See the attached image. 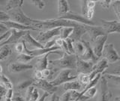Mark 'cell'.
I'll return each mask as SVG.
<instances>
[{
	"instance_id": "cell-51",
	"label": "cell",
	"mask_w": 120,
	"mask_h": 101,
	"mask_svg": "<svg viewBox=\"0 0 120 101\" xmlns=\"http://www.w3.org/2000/svg\"><path fill=\"white\" fill-rule=\"evenodd\" d=\"M2 67L0 65V75H2Z\"/></svg>"
},
{
	"instance_id": "cell-19",
	"label": "cell",
	"mask_w": 120,
	"mask_h": 101,
	"mask_svg": "<svg viewBox=\"0 0 120 101\" xmlns=\"http://www.w3.org/2000/svg\"><path fill=\"white\" fill-rule=\"evenodd\" d=\"M22 41H24L26 47L32 48H34V50L35 49H42V48H44V44H41L40 42H38L35 39H34L32 36V35L30 34L29 31H28L27 32H26V34L22 37Z\"/></svg>"
},
{
	"instance_id": "cell-21",
	"label": "cell",
	"mask_w": 120,
	"mask_h": 101,
	"mask_svg": "<svg viewBox=\"0 0 120 101\" xmlns=\"http://www.w3.org/2000/svg\"><path fill=\"white\" fill-rule=\"evenodd\" d=\"M2 24L5 25L9 30L10 29H16V30H20V31H29V29H32V30H35V31L38 30V29L35 28L34 27H27V26L22 25L18 23H15V22L11 20L3 22Z\"/></svg>"
},
{
	"instance_id": "cell-43",
	"label": "cell",
	"mask_w": 120,
	"mask_h": 101,
	"mask_svg": "<svg viewBox=\"0 0 120 101\" xmlns=\"http://www.w3.org/2000/svg\"><path fill=\"white\" fill-rule=\"evenodd\" d=\"M44 48H52V47L56 46V38L48 41L47 42L45 43V44H44Z\"/></svg>"
},
{
	"instance_id": "cell-16",
	"label": "cell",
	"mask_w": 120,
	"mask_h": 101,
	"mask_svg": "<svg viewBox=\"0 0 120 101\" xmlns=\"http://www.w3.org/2000/svg\"><path fill=\"white\" fill-rule=\"evenodd\" d=\"M86 33H88L91 42H93L98 37L102 36H106L104 29L99 27V26H87L86 25Z\"/></svg>"
},
{
	"instance_id": "cell-53",
	"label": "cell",
	"mask_w": 120,
	"mask_h": 101,
	"mask_svg": "<svg viewBox=\"0 0 120 101\" xmlns=\"http://www.w3.org/2000/svg\"><path fill=\"white\" fill-rule=\"evenodd\" d=\"M1 9H2V7H1V6H0V11H1Z\"/></svg>"
},
{
	"instance_id": "cell-45",
	"label": "cell",
	"mask_w": 120,
	"mask_h": 101,
	"mask_svg": "<svg viewBox=\"0 0 120 101\" xmlns=\"http://www.w3.org/2000/svg\"><path fill=\"white\" fill-rule=\"evenodd\" d=\"M9 29H8L5 25L3 24L0 23V36H2V35H4L5 33H6Z\"/></svg>"
},
{
	"instance_id": "cell-42",
	"label": "cell",
	"mask_w": 120,
	"mask_h": 101,
	"mask_svg": "<svg viewBox=\"0 0 120 101\" xmlns=\"http://www.w3.org/2000/svg\"><path fill=\"white\" fill-rule=\"evenodd\" d=\"M104 73L107 74H112V75H116V76H120V66H116L113 69H111L110 71H106L104 72Z\"/></svg>"
},
{
	"instance_id": "cell-12",
	"label": "cell",
	"mask_w": 120,
	"mask_h": 101,
	"mask_svg": "<svg viewBox=\"0 0 120 101\" xmlns=\"http://www.w3.org/2000/svg\"><path fill=\"white\" fill-rule=\"evenodd\" d=\"M32 86L36 88H40L41 90H43L44 92H47L49 94L51 95L55 93L56 91L58 90L57 87H55V86L52 85L50 81L45 79H41V80L35 79V82H34Z\"/></svg>"
},
{
	"instance_id": "cell-24",
	"label": "cell",
	"mask_w": 120,
	"mask_h": 101,
	"mask_svg": "<svg viewBox=\"0 0 120 101\" xmlns=\"http://www.w3.org/2000/svg\"><path fill=\"white\" fill-rule=\"evenodd\" d=\"M71 12L70 5L67 0H59L58 1V14L59 17L64 15Z\"/></svg>"
},
{
	"instance_id": "cell-34",
	"label": "cell",
	"mask_w": 120,
	"mask_h": 101,
	"mask_svg": "<svg viewBox=\"0 0 120 101\" xmlns=\"http://www.w3.org/2000/svg\"><path fill=\"white\" fill-rule=\"evenodd\" d=\"M112 8L113 10V12L117 17L119 20H120V0H116V1H112L111 3Z\"/></svg>"
},
{
	"instance_id": "cell-2",
	"label": "cell",
	"mask_w": 120,
	"mask_h": 101,
	"mask_svg": "<svg viewBox=\"0 0 120 101\" xmlns=\"http://www.w3.org/2000/svg\"><path fill=\"white\" fill-rule=\"evenodd\" d=\"M8 14L10 17V20L24 26H27V27H33L34 24L40 22V20L32 19V18L26 15L22 9V7L9 11L8 12Z\"/></svg>"
},
{
	"instance_id": "cell-37",
	"label": "cell",
	"mask_w": 120,
	"mask_h": 101,
	"mask_svg": "<svg viewBox=\"0 0 120 101\" xmlns=\"http://www.w3.org/2000/svg\"><path fill=\"white\" fill-rule=\"evenodd\" d=\"M23 47H24V42L22 40L21 42H17L15 44V51L19 54L23 53Z\"/></svg>"
},
{
	"instance_id": "cell-44",
	"label": "cell",
	"mask_w": 120,
	"mask_h": 101,
	"mask_svg": "<svg viewBox=\"0 0 120 101\" xmlns=\"http://www.w3.org/2000/svg\"><path fill=\"white\" fill-rule=\"evenodd\" d=\"M7 91L8 90L4 87V86H2L1 84H0V101H1L3 97L5 96Z\"/></svg>"
},
{
	"instance_id": "cell-4",
	"label": "cell",
	"mask_w": 120,
	"mask_h": 101,
	"mask_svg": "<svg viewBox=\"0 0 120 101\" xmlns=\"http://www.w3.org/2000/svg\"><path fill=\"white\" fill-rule=\"evenodd\" d=\"M102 56L104 59L110 63H116L120 60V56L114 48V44L112 43H109L107 44H105L102 51Z\"/></svg>"
},
{
	"instance_id": "cell-22",
	"label": "cell",
	"mask_w": 120,
	"mask_h": 101,
	"mask_svg": "<svg viewBox=\"0 0 120 101\" xmlns=\"http://www.w3.org/2000/svg\"><path fill=\"white\" fill-rule=\"evenodd\" d=\"M63 90L65 91H79L81 89H82V85L79 82L77 79L66 82V83L63 84Z\"/></svg>"
},
{
	"instance_id": "cell-32",
	"label": "cell",
	"mask_w": 120,
	"mask_h": 101,
	"mask_svg": "<svg viewBox=\"0 0 120 101\" xmlns=\"http://www.w3.org/2000/svg\"><path fill=\"white\" fill-rule=\"evenodd\" d=\"M103 76L106 78L107 81H110L116 85H120V76H116V75L107 74V73H104Z\"/></svg>"
},
{
	"instance_id": "cell-54",
	"label": "cell",
	"mask_w": 120,
	"mask_h": 101,
	"mask_svg": "<svg viewBox=\"0 0 120 101\" xmlns=\"http://www.w3.org/2000/svg\"><path fill=\"white\" fill-rule=\"evenodd\" d=\"M119 22H120V20H119Z\"/></svg>"
},
{
	"instance_id": "cell-13",
	"label": "cell",
	"mask_w": 120,
	"mask_h": 101,
	"mask_svg": "<svg viewBox=\"0 0 120 101\" xmlns=\"http://www.w3.org/2000/svg\"><path fill=\"white\" fill-rule=\"evenodd\" d=\"M107 40V36H99L92 42V51L97 57L100 58L102 56V51Z\"/></svg>"
},
{
	"instance_id": "cell-46",
	"label": "cell",
	"mask_w": 120,
	"mask_h": 101,
	"mask_svg": "<svg viewBox=\"0 0 120 101\" xmlns=\"http://www.w3.org/2000/svg\"><path fill=\"white\" fill-rule=\"evenodd\" d=\"M35 80L44 79L43 76H42V73H41V70H35Z\"/></svg>"
},
{
	"instance_id": "cell-31",
	"label": "cell",
	"mask_w": 120,
	"mask_h": 101,
	"mask_svg": "<svg viewBox=\"0 0 120 101\" xmlns=\"http://www.w3.org/2000/svg\"><path fill=\"white\" fill-rule=\"evenodd\" d=\"M73 27H62L60 31L59 37L63 40H65L69 38V36L73 32Z\"/></svg>"
},
{
	"instance_id": "cell-40",
	"label": "cell",
	"mask_w": 120,
	"mask_h": 101,
	"mask_svg": "<svg viewBox=\"0 0 120 101\" xmlns=\"http://www.w3.org/2000/svg\"><path fill=\"white\" fill-rule=\"evenodd\" d=\"M8 20H10V17L8 13L3 12V11H0V23H3V22Z\"/></svg>"
},
{
	"instance_id": "cell-8",
	"label": "cell",
	"mask_w": 120,
	"mask_h": 101,
	"mask_svg": "<svg viewBox=\"0 0 120 101\" xmlns=\"http://www.w3.org/2000/svg\"><path fill=\"white\" fill-rule=\"evenodd\" d=\"M97 1L85 0L81 1V12L82 15L87 20H91L95 12V7Z\"/></svg>"
},
{
	"instance_id": "cell-3",
	"label": "cell",
	"mask_w": 120,
	"mask_h": 101,
	"mask_svg": "<svg viewBox=\"0 0 120 101\" xmlns=\"http://www.w3.org/2000/svg\"><path fill=\"white\" fill-rule=\"evenodd\" d=\"M77 77V75L72 74V70L71 69H62L59 73V74L56 75V78L53 80L50 81L52 85L57 87L61 85H63L66 82L71 81L74 80H76Z\"/></svg>"
},
{
	"instance_id": "cell-9",
	"label": "cell",
	"mask_w": 120,
	"mask_h": 101,
	"mask_svg": "<svg viewBox=\"0 0 120 101\" xmlns=\"http://www.w3.org/2000/svg\"><path fill=\"white\" fill-rule=\"evenodd\" d=\"M102 23V27L108 36L111 33H120V22L119 20H101Z\"/></svg>"
},
{
	"instance_id": "cell-25",
	"label": "cell",
	"mask_w": 120,
	"mask_h": 101,
	"mask_svg": "<svg viewBox=\"0 0 120 101\" xmlns=\"http://www.w3.org/2000/svg\"><path fill=\"white\" fill-rule=\"evenodd\" d=\"M73 47L74 51V54L77 57H80L84 54L85 52V46L82 43V40L77 41V42H73Z\"/></svg>"
},
{
	"instance_id": "cell-49",
	"label": "cell",
	"mask_w": 120,
	"mask_h": 101,
	"mask_svg": "<svg viewBox=\"0 0 120 101\" xmlns=\"http://www.w3.org/2000/svg\"><path fill=\"white\" fill-rule=\"evenodd\" d=\"M48 101H59V97L55 93L51 95V97Z\"/></svg>"
},
{
	"instance_id": "cell-18",
	"label": "cell",
	"mask_w": 120,
	"mask_h": 101,
	"mask_svg": "<svg viewBox=\"0 0 120 101\" xmlns=\"http://www.w3.org/2000/svg\"><path fill=\"white\" fill-rule=\"evenodd\" d=\"M34 68V66L29 63H21L19 62L11 63L8 65V69L12 73H18L24 72L26 70H29Z\"/></svg>"
},
{
	"instance_id": "cell-17",
	"label": "cell",
	"mask_w": 120,
	"mask_h": 101,
	"mask_svg": "<svg viewBox=\"0 0 120 101\" xmlns=\"http://www.w3.org/2000/svg\"><path fill=\"white\" fill-rule=\"evenodd\" d=\"M51 54H62V51H50L48 52V53L45 54L42 56H41V57L38 59V61L35 63V68L36 70H43L44 69H47L48 64H49V61H48V57L50 56Z\"/></svg>"
},
{
	"instance_id": "cell-30",
	"label": "cell",
	"mask_w": 120,
	"mask_h": 101,
	"mask_svg": "<svg viewBox=\"0 0 120 101\" xmlns=\"http://www.w3.org/2000/svg\"><path fill=\"white\" fill-rule=\"evenodd\" d=\"M35 82V79H27V80H24L21 82H20L17 85V88L18 91H22L26 88H28L30 86H32V85Z\"/></svg>"
},
{
	"instance_id": "cell-15",
	"label": "cell",
	"mask_w": 120,
	"mask_h": 101,
	"mask_svg": "<svg viewBox=\"0 0 120 101\" xmlns=\"http://www.w3.org/2000/svg\"><path fill=\"white\" fill-rule=\"evenodd\" d=\"M94 63L90 61H82L80 58L77 57V73H84V74H90L92 73Z\"/></svg>"
},
{
	"instance_id": "cell-55",
	"label": "cell",
	"mask_w": 120,
	"mask_h": 101,
	"mask_svg": "<svg viewBox=\"0 0 120 101\" xmlns=\"http://www.w3.org/2000/svg\"><path fill=\"white\" fill-rule=\"evenodd\" d=\"M114 101H115V100H114Z\"/></svg>"
},
{
	"instance_id": "cell-48",
	"label": "cell",
	"mask_w": 120,
	"mask_h": 101,
	"mask_svg": "<svg viewBox=\"0 0 120 101\" xmlns=\"http://www.w3.org/2000/svg\"><path fill=\"white\" fill-rule=\"evenodd\" d=\"M49 96H50V94H49L48 93H47V92H44V93L42 94V96H41L37 101H46V100L47 99V97H48Z\"/></svg>"
},
{
	"instance_id": "cell-20",
	"label": "cell",
	"mask_w": 120,
	"mask_h": 101,
	"mask_svg": "<svg viewBox=\"0 0 120 101\" xmlns=\"http://www.w3.org/2000/svg\"><path fill=\"white\" fill-rule=\"evenodd\" d=\"M86 33V25L83 24H79L77 27H74L73 32L69 36V39L72 42H77L80 41L82 36Z\"/></svg>"
},
{
	"instance_id": "cell-28",
	"label": "cell",
	"mask_w": 120,
	"mask_h": 101,
	"mask_svg": "<svg viewBox=\"0 0 120 101\" xmlns=\"http://www.w3.org/2000/svg\"><path fill=\"white\" fill-rule=\"evenodd\" d=\"M77 80L80 82L82 85H87L92 80L90 79L89 74H84V73H78Z\"/></svg>"
},
{
	"instance_id": "cell-23",
	"label": "cell",
	"mask_w": 120,
	"mask_h": 101,
	"mask_svg": "<svg viewBox=\"0 0 120 101\" xmlns=\"http://www.w3.org/2000/svg\"><path fill=\"white\" fill-rule=\"evenodd\" d=\"M79 96H80V92L79 91H65L61 97H59V101H75L79 97Z\"/></svg>"
},
{
	"instance_id": "cell-52",
	"label": "cell",
	"mask_w": 120,
	"mask_h": 101,
	"mask_svg": "<svg viewBox=\"0 0 120 101\" xmlns=\"http://www.w3.org/2000/svg\"><path fill=\"white\" fill-rule=\"evenodd\" d=\"M115 101H120V98L119 97H117V98H116Z\"/></svg>"
},
{
	"instance_id": "cell-14",
	"label": "cell",
	"mask_w": 120,
	"mask_h": 101,
	"mask_svg": "<svg viewBox=\"0 0 120 101\" xmlns=\"http://www.w3.org/2000/svg\"><path fill=\"white\" fill-rule=\"evenodd\" d=\"M109 67V63L105 59L102 58L100 61H98L93 66L92 73L89 74L90 79L92 80L97 75L104 73Z\"/></svg>"
},
{
	"instance_id": "cell-36",
	"label": "cell",
	"mask_w": 120,
	"mask_h": 101,
	"mask_svg": "<svg viewBox=\"0 0 120 101\" xmlns=\"http://www.w3.org/2000/svg\"><path fill=\"white\" fill-rule=\"evenodd\" d=\"M98 4L104 9H109L111 6L112 1L111 0H102V1H97Z\"/></svg>"
},
{
	"instance_id": "cell-10",
	"label": "cell",
	"mask_w": 120,
	"mask_h": 101,
	"mask_svg": "<svg viewBox=\"0 0 120 101\" xmlns=\"http://www.w3.org/2000/svg\"><path fill=\"white\" fill-rule=\"evenodd\" d=\"M11 34L8 38L3 41L2 42L0 43V47L4 46V45H8V44H17L18 42L19 39L22 37H23L26 32L28 31H20V30H16V29H10Z\"/></svg>"
},
{
	"instance_id": "cell-38",
	"label": "cell",
	"mask_w": 120,
	"mask_h": 101,
	"mask_svg": "<svg viewBox=\"0 0 120 101\" xmlns=\"http://www.w3.org/2000/svg\"><path fill=\"white\" fill-rule=\"evenodd\" d=\"M39 99V93L38 91V88L34 87V89L32 92L31 97H30V100L29 101H37Z\"/></svg>"
},
{
	"instance_id": "cell-47",
	"label": "cell",
	"mask_w": 120,
	"mask_h": 101,
	"mask_svg": "<svg viewBox=\"0 0 120 101\" xmlns=\"http://www.w3.org/2000/svg\"><path fill=\"white\" fill-rule=\"evenodd\" d=\"M12 96H13V89H9V90H8L7 92H6L5 98L12 99Z\"/></svg>"
},
{
	"instance_id": "cell-26",
	"label": "cell",
	"mask_w": 120,
	"mask_h": 101,
	"mask_svg": "<svg viewBox=\"0 0 120 101\" xmlns=\"http://www.w3.org/2000/svg\"><path fill=\"white\" fill-rule=\"evenodd\" d=\"M6 2L7 3L5 5V9L8 12L15 9L17 8L22 7V4H23V1L22 0H8Z\"/></svg>"
},
{
	"instance_id": "cell-7",
	"label": "cell",
	"mask_w": 120,
	"mask_h": 101,
	"mask_svg": "<svg viewBox=\"0 0 120 101\" xmlns=\"http://www.w3.org/2000/svg\"><path fill=\"white\" fill-rule=\"evenodd\" d=\"M62 28V27H58L52 29H48V30L41 31L38 35L36 40L41 44L47 42L48 41L51 40V39H54L56 36H59Z\"/></svg>"
},
{
	"instance_id": "cell-29",
	"label": "cell",
	"mask_w": 120,
	"mask_h": 101,
	"mask_svg": "<svg viewBox=\"0 0 120 101\" xmlns=\"http://www.w3.org/2000/svg\"><path fill=\"white\" fill-rule=\"evenodd\" d=\"M0 84L4 86L7 90L13 89V84L11 80L5 75H0Z\"/></svg>"
},
{
	"instance_id": "cell-6",
	"label": "cell",
	"mask_w": 120,
	"mask_h": 101,
	"mask_svg": "<svg viewBox=\"0 0 120 101\" xmlns=\"http://www.w3.org/2000/svg\"><path fill=\"white\" fill-rule=\"evenodd\" d=\"M59 19H65V20H68L71 21L76 22L77 24H83V25H87V26H95V23L92 20H87L85 18L82 14H79L76 12H69L64 15H62L60 17H58Z\"/></svg>"
},
{
	"instance_id": "cell-11",
	"label": "cell",
	"mask_w": 120,
	"mask_h": 101,
	"mask_svg": "<svg viewBox=\"0 0 120 101\" xmlns=\"http://www.w3.org/2000/svg\"><path fill=\"white\" fill-rule=\"evenodd\" d=\"M81 40L85 46V52H84V54L79 58H80L81 60L85 61H90L93 63L94 64H95V63L98 61L99 58L97 57L95 55V54H94L92 46L90 45V43L89 42H86L85 40H82V39Z\"/></svg>"
},
{
	"instance_id": "cell-39",
	"label": "cell",
	"mask_w": 120,
	"mask_h": 101,
	"mask_svg": "<svg viewBox=\"0 0 120 101\" xmlns=\"http://www.w3.org/2000/svg\"><path fill=\"white\" fill-rule=\"evenodd\" d=\"M41 73H42L43 78L45 80H47L50 78V76H52V70L50 69H44L41 70Z\"/></svg>"
},
{
	"instance_id": "cell-1",
	"label": "cell",
	"mask_w": 120,
	"mask_h": 101,
	"mask_svg": "<svg viewBox=\"0 0 120 101\" xmlns=\"http://www.w3.org/2000/svg\"><path fill=\"white\" fill-rule=\"evenodd\" d=\"M77 58L75 54H68L62 52L61 58L57 60H52L49 61L52 67L56 69H76Z\"/></svg>"
},
{
	"instance_id": "cell-33",
	"label": "cell",
	"mask_w": 120,
	"mask_h": 101,
	"mask_svg": "<svg viewBox=\"0 0 120 101\" xmlns=\"http://www.w3.org/2000/svg\"><path fill=\"white\" fill-rule=\"evenodd\" d=\"M34 58H35L34 57H32V56H29L28 54H21L17 57V61L21 63H28Z\"/></svg>"
},
{
	"instance_id": "cell-35",
	"label": "cell",
	"mask_w": 120,
	"mask_h": 101,
	"mask_svg": "<svg viewBox=\"0 0 120 101\" xmlns=\"http://www.w3.org/2000/svg\"><path fill=\"white\" fill-rule=\"evenodd\" d=\"M30 2H32V4L35 5L38 10H43L47 5L46 2L42 0H31Z\"/></svg>"
},
{
	"instance_id": "cell-5",
	"label": "cell",
	"mask_w": 120,
	"mask_h": 101,
	"mask_svg": "<svg viewBox=\"0 0 120 101\" xmlns=\"http://www.w3.org/2000/svg\"><path fill=\"white\" fill-rule=\"evenodd\" d=\"M98 82L100 88L98 101H110L112 98V93L108 88V81L104 76H101Z\"/></svg>"
},
{
	"instance_id": "cell-50",
	"label": "cell",
	"mask_w": 120,
	"mask_h": 101,
	"mask_svg": "<svg viewBox=\"0 0 120 101\" xmlns=\"http://www.w3.org/2000/svg\"><path fill=\"white\" fill-rule=\"evenodd\" d=\"M12 101H26V100H25V98H23V97L17 96V97H15L12 100Z\"/></svg>"
},
{
	"instance_id": "cell-41",
	"label": "cell",
	"mask_w": 120,
	"mask_h": 101,
	"mask_svg": "<svg viewBox=\"0 0 120 101\" xmlns=\"http://www.w3.org/2000/svg\"><path fill=\"white\" fill-rule=\"evenodd\" d=\"M65 42L68 46V52L70 54H74V47H73V42L71 41L69 38L65 39Z\"/></svg>"
},
{
	"instance_id": "cell-27",
	"label": "cell",
	"mask_w": 120,
	"mask_h": 101,
	"mask_svg": "<svg viewBox=\"0 0 120 101\" xmlns=\"http://www.w3.org/2000/svg\"><path fill=\"white\" fill-rule=\"evenodd\" d=\"M12 53V50L9 45H4L0 47V61L6 60Z\"/></svg>"
}]
</instances>
